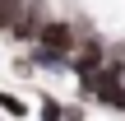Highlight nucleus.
<instances>
[{"label":"nucleus","mask_w":125,"mask_h":121,"mask_svg":"<svg viewBox=\"0 0 125 121\" xmlns=\"http://www.w3.org/2000/svg\"><path fill=\"white\" fill-rule=\"evenodd\" d=\"M46 14H51V0H23V5H19V14H14V23H9V33H5V42L28 47V42L42 33Z\"/></svg>","instance_id":"nucleus-1"},{"label":"nucleus","mask_w":125,"mask_h":121,"mask_svg":"<svg viewBox=\"0 0 125 121\" xmlns=\"http://www.w3.org/2000/svg\"><path fill=\"white\" fill-rule=\"evenodd\" d=\"M32 117H42V121H65V103H60L56 93H42L37 107H32Z\"/></svg>","instance_id":"nucleus-2"},{"label":"nucleus","mask_w":125,"mask_h":121,"mask_svg":"<svg viewBox=\"0 0 125 121\" xmlns=\"http://www.w3.org/2000/svg\"><path fill=\"white\" fill-rule=\"evenodd\" d=\"M0 112H5V117H32V103H23L19 93L0 89Z\"/></svg>","instance_id":"nucleus-3"},{"label":"nucleus","mask_w":125,"mask_h":121,"mask_svg":"<svg viewBox=\"0 0 125 121\" xmlns=\"http://www.w3.org/2000/svg\"><path fill=\"white\" fill-rule=\"evenodd\" d=\"M19 5H23V0H0V37L9 33V23H14V14H19Z\"/></svg>","instance_id":"nucleus-4"},{"label":"nucleus","mask_w":125,"mask_h":121,"mask_svg":"<svg viewBox=\"0 0 125 121\" xmlns=\"http://www.w3.org/2000/svg\"><path fill=\"white\" fill-rule=\"evenodd\" d=\"M9 70H14L19 79H32V75H37V65L28 61V51H23V56H14V61H9Z\"/></svg>","instance_id":"nucleus-5"}]
</instances>
